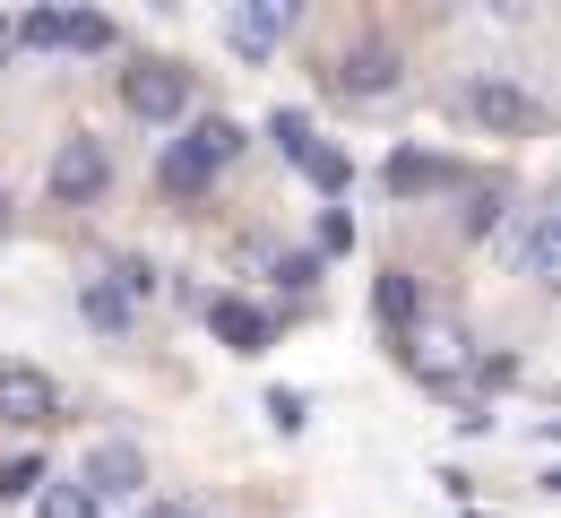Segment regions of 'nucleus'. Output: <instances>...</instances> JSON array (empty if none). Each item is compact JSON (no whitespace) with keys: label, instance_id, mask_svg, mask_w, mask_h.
<instances>
[{"label":"nucleus","instance_id":"obj_1","mask_svg":"<svg viewBox=\"0 0 561 518\" xmlns=\"http://www.w3.org/2000/svg\"><path fill=\"white\" fill-rule=\"evenodd\" d=\"M242 156V122H225V113H199L173 148H164V191H199V182H216L225 164Z\"/></svg>","mask_w":561,"mask_h":518},{"label":"nucleus","instance_id":"obj_2","mask_svg":"<svg viewBox=\"0 0 561 518\" xmlns=\"http://www.w3.org/2000/svg\"><path fill=\"white\" fill-rule=\"evenodd\" d=\"M449 104H458V122H467V130H492V139H518V130H536V122H545V104H536L518 78H476V87H458Z\"/></svg>","mask_w":561,"mask_h":518},{"label":"nucleus","instance_id":"obj_3","mask_svg":"<svg viewBox=\"0 0 561 518\" xmlns=\"http://www.w3.org/2000/svg\"><path fill=\"white\" fill-rule=\"evenodd\" d=\"M122 104L139 113L147 130H164V122L191 113V70H182V61H130V70H122Z\"/></svg>","mask_w":561,"mask_h":518},{"label":"nucleus","instance_id":"obj_4","mask_svg":"<svg viewBox=\"0 0 561 518\" xmlns=\"http://www.w3.org/2000/svg\"><path fill=\"white\" fill-rule=\"evenodd\" d=\"M104 182H113L104 139H95V130H70V139L53 148V199H61V208H95V199H104Z\"/></svg>","mask_w":561,"mask_h":518},{"label":"nucleus","instance_id":"obj_5","mask_svg":"<svg viewBox=\"0 0 561 518\" xmlns=\"http://www.w3.org/2000/svg\"><path fill=\"white\" fill-rule=\"evenodd\" d=\"M467 364H476V355H467V329H458V320H440V311H432V320L407 329V371H415V380L449 389V380H467Z\"/></svg>","mask_w":561,"mask_h":518},{"label":"nucleus","instance_id":"obj_6","mask_svg":"<svg viewBox=\"0 0 561 518\" xmlns=\"http://www.w3.org/2000/svg\"><path fill=\"white\" fill-rule=\"evenodd\" d=\"M268 139H277V148H285V164H302V173H311L320 191H346V182H354V164H346L337 148H329L320 130H311V113H285V104H277V122H268Z\"/></svg>","mask_w":561,"mask_h":518},{"label":"nucleus","instance_id":"obj_7","mask_svg":"<svg viewBox=\"0 0 561 518\" xmlns=\"http://www.w3.org/2000/svg\"><path fill=\"white\" fill-rule=\"evenodd\" d=\"M0 424H18V433H44V424H61V389H53V371L0 364Z\"/></svg>","mask_w":561,"mask_h":518},{"label":"nucleus","instance_id":"obj_8","mask_svg":"<svg viewBox=\"0 0 561 518\" xmlns=\"http://www.w3.org/2000/svg\"><path fill=\"white\" fill-rule=\"evenodd\" d=\"M225 35H233V53H277L285 35H294V0H251V9H233L225 18Z\"/></svg>","mask_w":561,"mask_h":518},{"label":"nucleus","instance_id":"obj_9","mask_svg":"<svg viewBox=\"0 0 561 518\" xmlns=\"http://www.w3.org/2000/svg\"><path fill=\"white\" fill-rule=\"evenodd\" d=\"M337 87L363 95V104H389V95H398V53H389V44H354L346 61H337Z\"/></svg>","mask_w":561,"mask_h":518},{"label":"nucleus","instance_id":"obj_10","mask_svg":"<svg viewBox=\"0 0 561 518\" xmlns=\"http://www.w3.org/2000/svg\"><path fill=\"white\" fill-rule=\"evenodd\" d=\"M78 484H87L95 502H104V493H139V484H147V458H139L130 441H104L87 467H78Z\"/></svg>","mask_w":561,"mask_h":518},{"label":"nucleus","instance_id":"obj_11","mask_svg":"<svg viewBox=\"0 0 561 518\" xmlns=\"http://www.w3.org/2000/svg\"><path fill=\"white\" fill-rule=\"evenodd\" d=\"M208 329L233 346V355H260V346H268V311L242 302V295H208Z\"/></svg>","mask_w":561,"mask_h":518},{"label":"nucleus","instance_id":"obj_12","mask_svg":"<svg viewBox=\"0 0 561 518\" xmlns=\"http://www.w3.org/2000/svg\"><path fill=\"white\" fill-rule=\"evenodd\" d=\"M518 260H527V277H536V286H553V268H561V217H553V208H536V217H527Z\"/></svg>","mask_w":561,"mask_h":518},{"label":"nucleus","instance_id":"obj_13","mask_svg":"<svg viewBox=\"0 0 561 518\" xmlns=\"http://www.w3.org/2000/svg\"><path fill=\"white\" fill-rule=\"evenodd\" d=\"M35 518H104V502H95L78 475H44V493H35Z\"/></svg>","mask_w":561,"mask_h":518},{"label":"nucleus","instance_id":"obj_14","mask_svg":"<svg viewBox=\"0 0 561 518\" xmlns=\"http://www.w3.org/2000/svg\"><path fill=\"white\" fill-rule=\"evenodd\" d=\"M449 182H458V173L432 164V156H389V191H398V199H415V191H449Z\"/></svg>","mask_w":561,"mask_h":518},{"label":"nucleus","instance_id":"obj_15","mask_svg":"<svg viewBox=\"0 0 561 518\" xmlns=\"http://www.w3.org/2000/svg\"><path fill=\"white\" fill-rule=\"evenodd\" d=\"M61 53H113V18H95V9H61Z\"/></svg>","mask_w":561,"mask_h":518},{"label":"nucleus","instance_id":"obj_16","mask_svg":"<svg viewBox=\"0 0 561 518\" xmlns=\"http://www.w3.org/2000/svg\"><path fill=\"white\" fill-rule=\"evenodd\" d=\"M380 320H389V329H398V337H407V329H415V277H398V268H389V277H380Z\"/></svg>","mask_w":561,"mask_h":518},{"label":"nucleus","instance_id":"obj_17","mask_svg":"<svg viewBox=\"0 0 561 518\" xmlns=\"http://www.w3.org/2000/svg\"><path fill=\"white\" fill-rule=\"evenodd\" d=\"M78 302H87V320H95V329H130V302L113 295V286H78Z\"/></svg>","mask_w":561,"mask_h":518},{"label":"nucleus","instance_id":"obj_18","mask_svg":"<svg viewBox=\"0 0 561 518\" xmlns=\"http://www.w3.org/2000/svg\"><path fill=\"white\" fill-rule=\"evenodd\" d=\"M0 493H9V502L44 493V458H35V449H26V458H9V467H0Z\"/></svg>","mask_w":561,"mask_h":518},{"label":"nucleus","instance_id":"obj_19","mask_svg":"<svg viewBox=\"0 0 561 518\" xmlns=\"http://www.w3.org/2000/svg\"><path fill=\"white\" fill-rule=\"evenodd\" d=\"M260 406H268V424H277V433H302V389H268Z\"/></svg>","mask_w":561,"mask_h":518},{"label":"nucleus","instance_id":"obj_20","mask_svg":"<svg viewBox=\"0 0 561 518\" xmlns=\"http://www.w3.org/2000/svg\"><path fill=\"white\" fill-rule=\"evenodd\" d=\"M277 268V286H294V295H311V277H320V260L311 251H294V260H268Z\"/></svg>","mask_w":561,"mask_h":518},{"label":"nucleus","instance_id":"obj_21","mask_svg":"<svg viewBox=\"0 0 561 518\" xmlns=\"http://www.w3.org/2000/svg\"><path fill=\"white\" fill-rule=\"evenodd\" d=\"M113 277H122V295H130V302H147V295H156V268H147V260H122Z\"/></svg>","mask_w":561,"mask_h":518},{"label":"nucleus","instance_id":"obj_22","mask_svg":"<svg viewBox=\"0 0 561 518\" xmlns=\"http://www.w3.org/2000/svg\"><path fill=\"white\" fill-rule=\"evenodd\" d=\"M139 518H199V510H191V502H147Z\"/></svg>","mask_w":561,"mask_h":518},{"label":"nucleus","instance_id":"obj_23","mask_svg":"<svg viewBox=\"0 0 561 518\" xmlns=\"http://www.w3.org/2000/svg\"><path fill=\"white\" fill-rule=\"evenodd\" d=\"M9 61H18V35H9V18H0V70H9Z\"/></svg>","mask_w":561,"mask_h":518},{"label":"nucleus","instance_id":"obj_24","mask_svg":"<svg viewBox=\"0 0 561 518\" xmlns=\"http://www.w3.org/2000/svg\"><path fill=\"white\" fill-rule=\"evenodd\" d=\"M0 233H9V191H0Z\"/></svg>","mask_w":561,"mask_h":518}]
</instances>
